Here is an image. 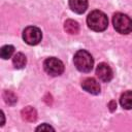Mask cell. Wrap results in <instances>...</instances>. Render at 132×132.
<instances>
[{
  "mask_svg": "<svg viewBox=\"0 0 132 132\" xmlns=\"http://www.w3.org/2000/svg\"><path fill=\"white\" fill-rule=\"evenodd\" d=\"M12 63L16 69H22L26 66L27 58L23 53H16L12 58Z\"/></svg>",
  "mask_w": 132,
  "mask_h": 132,
  "instance_id": "obj_11",
  "label": "cell"
},
{
  "mask_svg": "<svg viewBox=\"0 0 132 132\" xmlns=\"http://www.w3.org/2000/svg\"><path fill=\"white\" fill-rule=\"evenodd\" d=\"M42 34L39 28L34 26H29L23 31V39L26 43L30 45H36L41 41Z\"/></svg>",
  "mask_w": 132,
  "mask_h": 132,
  "instance_id": "obj_5",
  "label": "cell"
},
{
  "mask_svg": "<svg viewBox=\"0 0 132 132\" xmlns=\"http://www.w3.org/2000/svg\"><path fill=\"white\" fill-rule=\"evenodd\" d=\"M81 87H82V89L85 91H87L88 93L93 94V95L99 94L100 93V90H101L99 82L95 78H93V77H87V78H85L82 80V82H81Z\"/></svg>",
  "mask_w": 132,
  "mask_h": 132,
  "instance_id": "obj_7",
  "label": "cell"
},
{
  "mask_svg": "<svg viewBox=\"0 0 132 132\" xmlns=\"http://www.w3.org/2000/svg\"><path fill=\"white\" fill-rule=\"evenodd\" d=\"M69 6L76 13H84L88 8V0H69Z\"/></svg>",
  "mask_w": 132,
  "mask_h": 132,
  "instance_id": "obj_8",
  "label": "cell"
},
{
  "mask_svg": "<svg viewBox=\"0 0 132 132\" xmlns=\"http://www.w3.org/2000/svg\"><path fill=\"white\" fill-rule=\"evenodd\" d=\"M21 114H22L23 120L26 122H35L37 119V112H36L35 108H33L31 106H27L24 109H22Z\"/></svg>",
  "mask_w": 132,
  "mask_h": 132,
  "instance_id": "obj_9",
  "label": "cell"
},
{
  "mask_svg": "<svg viewBox=\"0 0 132 132\" xmlns=\"http://www.w3.org/2000/svg\"><path fill=\"white\" fill-rule=\"evenodd\" d=\"M64 29L69 34H77L79 31V25L76 21L73 20H67L64 23Z\"/></svg>",
  "mask_w": 132,
  "mask_h": 132,
  "instance_id": "obj_12",
  "label": "cell"
},
{
  "mask_svg": "<svg viewBox=\"0 0 132 132\" xmlns=\"http://www.w3.org/2000/svg\"><path fill=\"white\" fill-rule=\"evenodd\" d=\"M43 68L47 74H50L52 76H58L63 73L64 64L61 60H59L55 57H51V58H47L44 60Z\"/></svg>",
  "mask_w": 132,
  "mask_h": 132,
  "instance_id": "obj_4",
  "label": "cell"
},
{
  "mask_svg": "<svg viewBox=\"0 0 132 132\" xmlns=\"http://www.w3.org/2000/svg\"><path fill=\"white\" fill-rule=\"evenodd\" d=\"M44 131V130H46V131H50V130H52V131H55V129L52 127V126H50V125H47V124H43V125H41V126H39V127H37L36 128V131Z\"/></svg>",
  "mask_w": 132,
  "mask_h": 132,
  "instance_id": "obj_15",
  "label": "cell"
},
{
  "mask_svg": "<svg viewBox=\"0 0 132 132\" xmlns=\"http://www.w3.org/2000/svg\"><path fill=\"white\" fill-rule=\"evenodd\" d=\"M1 118H2V122H1V126H3V125H4V113H3V111H1Z\"/></svg>",
  "mask_w": 132,
  "mask_h": 132,
  "instance_id": "obj_17",
  "label": "cell"
},
{
  "mask_svg": "<svg viewBox=\"0 0 132 132\" xmlns=\"http://www.w3.org/2000/svg\"><path fill=\"white\" fill-rule=\"evenodd\" d=\"M108 106H109V109L111 110V111H113L116 108H117V103H116V101H110L109 102V104H108Z\"/></svg>",
  "mask_w": 132,
  "mask_h": 132,
  "instance_id": "obj_16",
  "label": "cell"
},
{
  "mask_svg": "<svg viewBox=\"0 0 132 132\" xmlns=\"http://www.w3.org/2000/svg\"><path fill=\"white\" fill-rule=\"evenodd\" d=\"M120 103L125 109H132V91H127L122 94Z\"/></svg>",
  "mask_w": 132,
  "mask_h": 132,
  "instance_id": "obj_10",
  "label": "cell"
},
{
  "mask_svg": "<svg viewBox=\"0 0 132 132\" xmlns=\"http://www.w3.org/2000/svg\"><path fill=\"white\" fill-rule=\"evenodd\" d=\"M74 66L80 72H90L94 65V60L91 54L85 50H79L73 57Z\"/></svg>",
  "mask_w": 132,
  "mask_h": 132,
  "instance_id": "obj_2",
  "label": "cell"
},
{
  "mask_svg": "<svg viewBox=\"0 0 132 132\" xmlns=\"http://www.w3.org/2000/svg\"><path fill=\"white\" fill-rule=\"evenodd\" d=\"M112 24L116 31L121 34H128L132 31V20L125 13L117 12L112 18Z\"/></svg>",
  "mask_w": 132,
  "mask_h": 132,
  "instance_id": "obj_3",
  "label": "cell"
},
{
  "mask_svg": "<svg viewBox=\"0 0 132 132\" xmlns=\"http://www.w3.org/2000/svg\"><path fill=\"white\" fill-rule=\"evenodd\" d=\"M13 52H14V47H13L12 45L7 44V45H4V46H2V47H1L0 56H1V58H2V59L6 60V59H8V58H10V57L12 56Z\"/></svg>",
  "mask_w": 132,
  "mask_h": 132,
  "instance_id": "obj_13",
  "label": "cell"
},
{
  "mask_svg": "<svg viewBox=\"0 0 132 132\" xmlns=\"http://www.w3.org/2000/svg\"><path fill=\"white\" fill-rule=\"evenodd\" d=\"M96 74L99 77V79L102 80V81H104V82L110 81L111 78H112V76H113L112 69L106 63H100L97 66V68H96Z\"/></svg>",
  "mask_w": 132,
  "mask_h": 132,
  "instance_id": "obj_6",
  "label": "cell"
},
{
  "mask_svg": "<svg viewBox=\"0 0 132 132\" xmlns=\"http://www.w3.org/2000/svg\"><path fill=\"white\" fill-rule=\"evenodd\" d=\"M3 98H4V101L8 104V105H13L18 99H16V96L11 92V91H4L3 92Z\"/></svg>",
  "mask_w": 132,
  "mask_h": 132,
  "instance_id": "obj_14",
  "label": "cell"
},
{
  "mask_svg": "<svg viewBox=\"0 0 132 132\" xmlns=\"http://www.w3.org/2000/svg\"><path fill=\"white\" fill-rule=\"evenodd\" d=\"M87 24L89 28L96 32L104 31L108 26V20L104 12L100 10H94L89 13L87 18Z\"/></svg>",
  "mask_w": 132,
  "mask_h": 132,
  "instance_id": "obj_1",
  "label": "cell"
}]
</instances>
